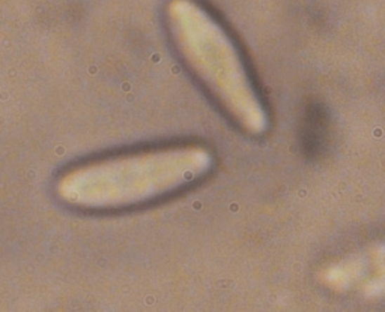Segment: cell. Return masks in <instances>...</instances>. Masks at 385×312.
Wrapping results in <instances>:
<instances>
[{"label": "cell", "mask_w": 385, "mask_h": 312, "mask_svg": "<svg viewBox=\"0 0 385 312\" xmlns=\"http://www.w3.org/2000/svg\"><path fill=\"white\" fill-rule=\"evenodd\" d=\"M325 134H324V123L318 121H310L308 126L306 128V133L303 135L304 150L307 155H318L324 147L325 143Z\"/></svg>", "instance_id": "6da1fadb"}]
</instances>
